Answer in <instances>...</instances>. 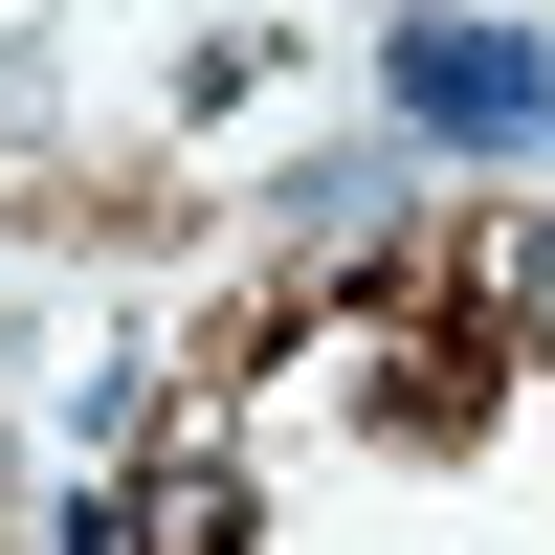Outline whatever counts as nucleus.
I'll return each mask as SVG.
<instances>
[{
    "label": "nucleus",
    "instance_id": "1",
    "mask_svg": "<svg viewBox=\"0 0 555 555\" xmlns=\"http://www.w3.org/2000/svg\"><path fill=\"white\" fill-rule=\"evenodd\" d=\"M400 89H423L444 133H533V44H467V23H423V44H400Z\"/></svg>",
    "mask_w": 555,
    "mask_h": 555
}]
</instances>
